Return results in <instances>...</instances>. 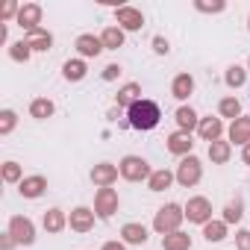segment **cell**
Instances as JSON below:
<instances>
[{
    "label": "cell",
    "instance_id": "1",
    "mask_svg": "<svg viewBox=\"0 0 250 250\" xmlns=\"http://www.w3.org/2000/svg\"><path fill=\"white\" fill-rule=\"evenodd\" d=\"M159 106L153 100H136L130 106V127L133 130H153L159 124Z\"/></svg>",
    "mask_w": 250,
    "mask_h": 250
},
{
    "label": "cell",
    "instance_id": "37",
    "mask_svg": "<svg viewBox=\"0 0 250 250\" xmlns=\"http://www.w3.org/2000/svg\"><path fill=\"white\" fill-rule=\"evenodd\" d=\"M15 12H21V9L15 6V0H6V3H3V9H0V21H6V18H12Z\"/></svg>",
    "mask_w": 250,
    "mask_h": 250
},
{
    "label": "cell",
    "instance_id": "27",
    "mask_svg": "<svg viewBox=\"0 0 250 250\" xmlns=\"http://www.w3.org/2000/svg\"><path fill=\"white\" fill-rule=\"evenodd\" d=\"M209 159L218 162V165H224V162L229 159V142H221V139L212 142V145H209Z\"/></svg>",
    "mask_w": 250,
    "mask_h": 250
},
{
    "label": "cell",
    "instance_id": "8",
    "mask_svg": "<svg viewBox=\"0 0 250 250\" xmlns=\"http://www.w3.org/2000/svg\"><path fill=\"white\" fill-rule=\"evenodd\" d=\"M115 18H118L121 30H142V27H145L142 12H139V9H133V6H121V9L115 12Z\"/></svg>",
    "mask_w": 250,
    "mask_h": 250
},
{
    "label": "cell",
    "instance_id": "4",
    "mask_svg": "<svg viewBox=\"0 0 250 250\" xmlns=\"http://www.w3.org/2000/svg\"><path fill=\"white\" fill-rule=\"evenodd\" d=\"M200 174H203V165H200V159L197 156H186L183 162H180V168H177V180H180V186H194V183H200Z\"/></svg>",
    "mask_w": 250,
    "mask_h": 250
},
{
    "label": "cell",
    "instance_id": "16",
    "mask_svg": "<svg viewBox=\"0 0 250 250\" xmlns=\"http://www.w3.org/2000/svg\"><path fill=\"white\" fill-rule=\"evenodd\" d=\"M44 188H47V180L44 177H27V180H21V194L24 197H42L44 194Z\"/></svg>",
    "mask_w": 250,
    "mask_h": 250
},
{
    "label": "cell",
    "instance_id": "43",
    "mask_svg": "<svg viewBox=\"0 0 250 250\" xmlns=\"http://www.w3.org/2000/svg\"><path fill=\"white\" fill-rule=\"evenodd\" d=\"M241 159H244V165H250V145H244V153H241Z\"/></svg>",
    "mask_w": 250,
    "mask_h": 250
},
{
    "label": "cell",
    "instance_id": "14",
    "mask_svg": "<svg viewBox=\"0 0 250 250\" xmlns=\"http://www.w3.org/2000/svg\"><path fill=\"white\" fill-rule=\"evenodd\" d=\"M27 44H30L33 50H50V44H53V36H50L47 30L36 27V30H30V33H27Z\"/></svg>",
    "mask_w": 250,
    "mask_h": 250
},
{
    "label": "cell",
    "instance_id": "10",
    "mask_svg": "<svg viewBox=\"0 0 250 250\" xmlns=\"http://www.w3.org/2000/svg\"><path fill=\"white\" fill-rule=\"evenodd\" d=\"M118 171H121V168H115V165H109V162H100V165H94L91 180H94L100 188H109V186L118 180Z\"/></svg>",
    "mask_w": 250,
    "mask_h": 250
},
{
    "label": "cell",
    "instance_id": "5",
    "mask_svg": "<svg viewBox=\"0 0 250 250\" xmlns=\"http://www.w3.org/2000/svg\"><path fill=\"white\" fill-rule=\"evenodd\" d=\"M186 218L188 221H194V224H209V218H212V203L206 200V197H191L188 200V206H186Z\"/></svg>",
    "mask_w": 250,
    "mask_h": 250
},
{
    "label": "cell",
    "instance_id": "36",
    "mask_svg": "<svg viewBox=\"0 0 250 250\" xmlns=\"http://www.w3.org/2000/svg\"><path fill=\"white\" fill-rule=\"evenodd\" d=\"M200 12H224V6L227 3H221V0H215V3H206V0H197V3H194Z\"/></svg>",
    "mask_w": 250,
    "mask_h": 250
},
{
    "label": "cell",
    "instance_id": "32",
    "mask_svg": "<svg viewBox=\"0 0 250 250\" xmlns=\"http://www.w3.org/2000/svg\"><path fill=\"white\" fill-rule=\"evenodd\" d=\"M15 112L12 109H3V112H0V133H3V136H9L12 130H15Z\"/></svg>",
    "mask_w": 250,
    "mask_h": 250
},
{
    "label": "cell",
    "instance_id": "13",
    "mask_svg": "<svg viewBox=\"0 0 250 250\" xmlns=\"http://www.w3.org/2000/svg\"><path fill=\"white\" fill-rule=\"evenodd\" d=\"M197 130H200V136H203V139L212 145V142H218V139H221V133H224V124H221L218 118H203Z\"/></svg>",
    "mask_w": 250,
    "mask_h": 250
},
{
    "label": "cell",
    "instance_id": "30",
    "mask_svg": "<svg viewBox=\"0 0 250 250\" xmlns=\"http://www.w3.org/2000/svg\"><path fill=\"white\" fill-rule=\"evenodd\" d=\"M221 115L238 121V118H241V103H238L235 97H224V100H221Z\"/></svg>",
    "mask_w": 250,
    "mask_h": 250
},
{
    "label": "cell",
    "instance_id": "42",
    "mask_svg": "<svg viewBox=\"0 0 250 250\" xmlns=\"http://www.w3.org/2000/svg\"><path fill=\"white\" fill-rule=\"evenodd\" d=\"M103 250H127V247H124L121 241H106V244H103Z\"/></svg>",
    "mask_w": 250,
    "mask_h": 250
},
{
    "label": "cell",
    "instance_id": "6",
    "mask_svg": "<svg viewBox=\"0 0 250 250\" xmlns=\"http://www.w3.org/2000/svg\"><path fill=\"white\" fill-rule=\"evenodd\" d=\"M94 212H97L100 218H112V215L118 212V194H115V188H100V191H97V197H94Z\"/></svg>",
    "mask_w": 250,
    "mask_h": 250
},
{
    "label": "cell",
    "instance_id": "7",
    "mask_svg": "<svg viewBox=\"0 0 250 250\" xmlns=\"http://www.w3.org/2000/svg\"><path fill=\"white\" fill-rule=\"evenodd\" d=\"M9 232L15 235V241L18 244H33L36 241V227H33V221L30 218H12L9 221Z\"/></svg>",
    "mask_w": 250,
    "mask_h": 250
},
{
    "label": "cell",
    "instance_id": "3",
    "mask_svg": "<svg viewBox=\"0 0 250 250\" xmlns=\"http://www.w3.org/2000/svg\"><path fill=\"white\" fill-rule=\"evenodd\" d=\"M150 168L142 156H127V159H121V177L124 180H130V183H142V180H150Z\"/></svg>",
    "mask_w": 250,
    "mask_h": 250
},
{
    "label": "cell",
    "instance_id": "29",
    "mask_svg": "<svg viewBox=\"0 0 250 250\" xmlns=\"http://www.w3.org/2000/svg\"><path fill=\"white\" fill-rule=\"evenodd\" d=\"M203 235H206V241H221L227 235V224L224 221H209L203 227Z\"/></svg>",
    "mask_w": 250,
    "mask_h": 250
},
{
    "label": "cell",
    "instance_id": "2",
    "mask_svg": "<svg viewBox=\"0 0 250 250\" xmlns=\"http://www.w3.org/2000/svg\"><path fill=\"white\" fill-rule=\"evenodd\" d=\"M183 218H186V209H180L177 203H168V206H162V209L156 212L153 227H156V232L171 235V232H177V229H180V221H183Z\"/></svg>",
    "mask_w": 250,
    "mask_h": 250
},
{
    "label": "cell",
    "instance_id": "24",
    "mask_svg": "<svg viewBox=\"0 0 250 250\" xmlns=\"http://www.w3.org/2000/svg\"><path fill=\"white\" fill-rule=\"evenodd\" d=\"M171 183H174V174H171V171H165V168H162V171H153V174H150V180H147L150 191H165Z\"/></svg>",
    "mask_w": 250,
    "mask_h": 250
},
{
    "label": "cell",
    "instance_id": "25",
    "mask_svg": "<svg viewBox=\"0 0 250 250\" xmlns=\"http://www.w3.org/2000/svg\"><path fill=\"white\" fill-rule=\"evenodd\" d=\"M139 91H142V85L139 83H130V85H124L121 91H118V106H133L136 100H139Z\"/></svg>",
    "mask_w": 250,
    "mask_h": 250
},
{
    "label": "cell",
    "instance_id": "15",
    "mask_svg": "<svg viewBox=\"0 0 250 250\" xmlns=\"http://www.w3.org/2000/svg\"><path fill=\"white\" fill-rule=\"evenodd\" d=\"M191 136L188 133H174V136H168V150L171 153H177V156H186V153H191Z\"/></svg>",
    "mask_w": 250,
    "mask_h": 250
},
{
    "label": "cell",
    "instance_id": "35",
    "mask_svg": "<svg viewBox=\"0 0 250 250\" xmlns=\"http://www.w3.org/2000/svg\"><path fill=\"white\" fill-rule=\"evenodd\" d=\"M3 180H6V183L21 180V165H18V162H6V165H3Z\"/></svg>",
    "mask_w": 250,
    "mask_h": 250
},
{
    "label": "cell",
    "instance_id": "28",
    "mask_svg": "<svg viewBox=\"0 0 250 250\" xmlns=\"http://www.w3.org/2000/svg\"><path fill=\"white\" fill-rule=\"evenodd\" d=\"M30 115H33V118H50V115H53V103H50L47 97H36V100L30 103Z\"/></svg>",
    "mask_w": 250,
    "mask_h": 250
},
{
    "label": "cell",
    "instance_id": "18",
    "mask_svg": "<svg viewBox=\"0 0 250 250\" xmlns=\"http://www.w3.org/2000/svg\"><path fill=\"white\" fill-rule=\"evenodd\" d=\"M77 50H80V56H97L103 50V42L94 39V36H80L77 39Z\"/></svg>",
    "mask_w": 250,
    "mask_h": 250
},
{
    "label": "cell",
    "instance_id": "41",
    "mask_svg": "<svg viewBox=\"0 0 250 250\" xmlns=\"http://www.w3.org/2000/svg\"><path fill=\"white\" fill-rule=\"evenodd\" d=\"M121 74V68L118 65H106V71H103V80H115Z\"/></svg>",
    "mask_w": 250,
    "mask_h": 250
},
{
    "label": "cell",
    "instance_id": "34",
    "mask_svg": "<svg viewBox=\"0 0 250 250\" xmlns=\"http://www.w3.org/2000/svg\"><path fill=\"white\" fill-rule=\"evenodd\" d=\"M224 221H227V224H235V221H241V200H232V203H227V209H224Z\"/></svg>",
    "mask_w": 250,
    "mask_h": 250
},
{
    "label": "cell",
    "instance_id": "31",
    "mask_svg": "<svg viewBox=\"0 0 250 250\" xmlns=\"http://www.w3.org/2000/svg\"><path fill=\"white\" fill-rule=\"evenodd\" d=\"M30 53H33V47H30L27 42H15V44L9 47V56H12L15 62H27V59H30Z\"/></svg>",
    "mask_w": 250,
    "mask_h": 250
},
{
    "label": "cell",
    "instance_id": "38",
    "mask_svg": "<svg viewBox=\"0 0 250 250\" xmlns=\"http://www.w3.org/2000/svg\"><path fill=\"white\" fill-rule=\"evenodd\" d=\"M235 244H238V250H250V232L247 229H238L235 232Z\"/></svg>",
    "mask_w": 250,
    "mask_h": 250
},
{
    "label": "cell",
    "instance_id": "40",
    "mask_svg": "<svg viewBox=\"0 0 250 250\" xmlns=\"http://www.w3.org/2000/svg\"><path fill=\"white\" fill-rule=\"evenodd\" d=\"M0 247H3V250H12V247H15V235H12V232H6L3 238H0Z\"/></svg>",
    "mask_w": 250,
    "mask_h": 250
},
{
    "label": "cell",
    "instance_id": "11",
    "mask_svg": "<svg viewBox=\"0 0 250 250\" xmlns=\"http://www.w3.org/2000/svg\"><path fill=\"white\" fill-rule=\"evenodd\" d=\"M91 227H94V212L85 209V206H77V209L71 212V229H77V232H88Z\"/></svg>",
    "mask_w": 250,
    "mask_h": 250
},
{
    "label": "cell",
    "instance_id": "22",
    "mask_svg": "<svg viewBox=\"0 0 250 250\" xmlns=\"http://www.w3.org/2000/svg\"><path fill=\"white\" fill-rule=\"evenodd\" d=\"M171 91H174V97H177V100H186V97H188V94L194 91V80H191L188 74H180V77L174 80Z\"/></svg>",
    "mask_w": 250,
    "mask_h": 250
},
{
    "label": "cell",
    "instance_id": "20",
    "mask_svg": "<svg viewBox=\"0 0 250 250\" xmlns=\"http://www.w3.org/2000/svg\"><path fill=\"white\" fill-rule=\"evenodd\" d=\"M121 235H124V241H127V244H145L147 241V229L142 224H127V227L121 229Z\"/></svg>",
    "mask_w": 250,
    "mask_h": 250
},
{
    "label": "cell",
    "instance_id": "33",
    "mask_svg": "<svg viewBox=\"0 0 250 250\" xmlns=\"http://www.w3.org/2000/svg\"><path fill=\"white\" fill-rule=\"evenodd\" d=\"M244 80H247V74H244V68H238V65H232V68L227 71V85H232V88H238V85H244Z\"/></svg>",
    "mask_w": 250,
    "mask_h": 250
},
{
    "label": "cell",
    "instance_id": "9",
    "mask_svg": "<svg viewBox=\"0 0 250 250\" xmlns=\"http://www.w3.org/2000/svg\"><path fill=\"white\" fill-rule=\"evenodd\" d=\"M39 21H42V6H39V3H24L21 12H18V24L30 33V30L39 27Z\"/></svg>",
    "mask_w": 250,
    "mask_h": 250
},
{
    "label": "cell",
    "instance_id": "26",
    "mask_svg": "<svg viewBox=\"0 0 250 250\" xmlns=\"http://www.w3.org/2000/svg\"><path fill=\"white\" fill-rule=\"evenodd\" d=\"M65 227V212L62 209H47L44 212V229L47 232H59Z\"/></svg>",
    "mask_w": 250,
    "mask_h": 250
},
{
    "label": "cell",
    "instance_id": "17",
    "mask_svg": "<svg viewBox=\"0 0 250 250\" xmlns=\"http://www.w3.org/2000/svg\"><path fill=\"white\" fill-rule=\"evenodd\" d=\"M177 124H180V133H191L194 127H200V121H197L191 106H180L177 109Z\"/></svg>",
    "mask_w": 250,
    "mask_h": 250
},
{
    "label": "cell",
    "instance_id": "21",
    "mask_svg": "<svg viewBox=\"0 0 250 250\" xmlns=\"http://www.w3.org/2000/svg\"><path fill=\"white\" fill-rule=\"evenodd\" d=\"M100 42H103L106 50H118V47L124 44V30H121V27H106L103 36H100Z\"/></svg>",
    "mask_w": 250,
    "mask_h": 250
},
{
    "label": "cell",
    "instance_id": "19",
    "mask_svg": "<svg viewBox=\"0 0 250 250\" xmlns=\"http://www.w3.org/2000/svg\"><path fill=\"white\" fill-rule=\"evenodd\" d=\"M162 247L165 250H188L191 247V235H186V232H171V235H165L162 238Z\"/></svg>",
    "mask_w": 250,
    "mask_h": 250
},
{
    "label": "cell",
    "instance_id": "12",
    "mask_svg": "<svg viewBox=\"0 0 250 250\" xmlns=\"http://www.w3.org/2000/svg\"><path fill=\"white\" fill-rule=\"evenodd\" d=\"M229 142L235 145H250V118H238L232 121V127H229Z\"/></svg>",
    "mask_w": 250,
    "mask_h": 250
},
{
    "label": "cell",
    "instance_id": "23",
    "mask_svg": "<svg viewBox=\"0 0 250 250\" xmlns=\"http://www.w3.org/2000/svg\"><path fill=\"white\" fill-rule=\"evenodd\" d=\"M62 74H65V80L80 83V80L85 77V62H83V59H68L65 68H62Z\"/></svg>",
    "mask_w": 250,
    "mask_h": 250
},
{
    "label": "cell",
    "instance_id": "39",
    "mask_svg": "<svg viewBox=\"0 0 250 250\" xmlns=\"http://www.w3.org/2000/svg\"><path fill=\"white\" fill-rule=\"evenodd\" d=\"M153 50H156V53H168V42H165L162 36H156V39H153Z\"/></svg>",
    "mask_w": 250,
    "mask_h": 250
}]
</instances>
